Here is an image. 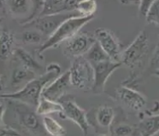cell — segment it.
<instances>
[{"label": "cell", "instance_id": "18", "mask_svg": "<svg viewBox=\"0 0 159 136\" xmlns=\"http://www.w3.org/2000/svg\"><path fill=\"white\" fill-rule=\"evenodd\" d=\"M136 125L140 136H155L159 133V114L145 117Z\"/></svg>", "mask_w": 159, "mask_h": 136}, {"label": "cell", "instance_id": "29", "mask_svg": "<svg viewBox=\"0 0 159 136\" xmlns=\"http://www.w3.org/2000/svg\"><path fill=\"white\" fill-rule=\"evenodd\" d=\"M5 112H6V105H4V103H3V102H0V125L4 124Z\"/></svg>", "mask_w": 159, "mask_h": 136}, {"label": "cell", "instance_id": "12", "mask_svg": "<svg viewBox=\"0 0 159 136\" xmlns=\"http://www.w3.org/2000/svg\"><path fill=\"white\" fill-rule=\"evenodd\" d=\"M70 85V76L68 70L47 85L42 92L41 96L52 101L58 102L65 95L66 91Z\"/></svg>", "mask_w": 159, "mask_h": 136}, {"label": "cell", "instance_id": "16", "mask_svg": "<svg viewBox=\"0 0 159 136\" xmlns=\"http://www.w3.org/2000/svg\"><path fill=\"white\" fill-rule=\"evenodd\" d=\"M36 78L37 77L34 71L18 64L11 73V87L15 89L14 92L19 91L28 84L29 82Z\"/></svg>", "mask_w": 159, "mask_h": 136}, {"label": "cell", "instance_id": "7", "mask_svg": "<svg viewBox=\"0 0 159 136\" xmlns=\"http://www.w3.org/2000/svg\"><path fill=\"white\" fill-rule=\"evenodd\" d=\"M58 103L62 108L60 117L63 119H69L75 123L80 129L83 136L87 135L89 129V121L87 117V113L85 110L80 107L74 98L64 95Z\"/></svg>", "mask_w": 159, "mask_h": 136}, {"label": "cell", "instance_id": "20", "mask_svg": "<svg viewBox=\"0 0 159 136\" xmlns=\"http://www.w3.org/2000/svg\"><path fill=\"white\" fill-rule=\"evenodd\" d=\"M62 108L58 102L52 101L50 100L40 97L39 104L36 107V112L40 117L49 116L52 113H61Z\"/></svg>", "mask_w": 159, "mask_h": 136}, {"label": "cell", "instance_id": "5", "mask_svg": "<svg viewBox=\"0 0 159 136\" xmlns=\"http://www.w3.org/2000/svg\"><path fill=\"white\" fill-rule=\"evenodd\" d=\"M70 84L74 88L81 90H92L93 85V67L84 57L73 60L69 68Z\"/></svg>", "mask_w": 159, "mask_h": 136}, {"label": "cell", "instance_id": "10", "mask_svg": "<svg viewBox=\"0 0 159 136\" xmlns=\"http://www.w3.org/2000/svg\"><path fill=\"white\" fill-rule=\"evenodd\" d=\"M121 66V63L114 62L111 60L93 64L94 74L93 85L92 88L93 93L95 95L103 94L105 90V85L108 79Z\"/></svg>", "mask_w": 159, "mask_h": 136}, {"label": "cell", "instance_id": "27", "mask_svg": "<svg viewBox=\"0 0 159 136\" xmlns=\"http://www.w3.org/2000/svg\"><path fill=\"white\" fill-rule=\"evenodd\" d=\"M150 68L154 70V71L159 70V37L158 42L156 45L155 49L153 51V54L150 61Z\"/></svg>", "mask_w": 159, "mask_h": 136}, {"label": "cell", "instance_id": "31", "mask_svg": "<svg viewBox=\"0 0 159 136\" xmlns=\"http://www.w3.org/2000/svg\"><path fill=\"white\" fill-rule=\"evenodd\" d=\"M153 74L155 75L156 77H157V78H159V70H157V71H153Z\"/></svg>", "mask_w": 159, "mask_h": 136}, {"label": "cell", "instance_id": "14", "mask_svg": "<svg viewBox=\"0 0 159 136\" xmlns=\"http://www.w3.org/2000/svg\"><path fill=\"white\" fill-rule=\"evenodd\" d=\"M12 57L15 62L28 69H30L34 71L35 73L39 72V75H41L45 71V69L43 68L41 65L39 64V62L30 53H28V51L25 50L22 48H15Z\"/></svg>", "mask_w": 159, "mask_h": 136}, {"label": "cell", "instance_id": "3", "mask_svg": "<svg viewBox=\"0 0 159 136\" xmlns=\"http://www.w3.org/2000/svg\"><path fill=\"white\" fill-rule=\"evenodd\" d=\"M7 100L8 108L11 109L18 128L31 136H49L42 123V117L37 114L36 109L22 102Z\"/></svg>", "mask_w": 159, "mask_h": 136}, {"label": "cell", "instance_id": "8", "mask_svg": "<svg viewBox=\"0 0 159 136\" xmlns=\"http://www.w3.org/2000/svg\"><path fill=\"white\" fill-rule=\"evenodd\" d=\"M96 42L93 34L89 32L80 31L74 37L66 41L62 52L66 58L73 61L76 58L83 57Z\"/></svg>", "mask_w": 159, "mask_h": 136}, {"label": "cell", "instance_id": "4", "mask_svg": "<svg viewBox=\"0 0 159 136\" xmlns=\"http://www.w3.org/2000/svg\"><path fill=\"white\" fill-rule=\"evenodd\" d=\"M94 15L93 16H78L70 18L65 20L57 30L53 32L51 37H49L41 44L36 51L38 54H40L47 50L49 49L57 47V45L62 44V42H66L74 37L76 33H78L81 28L87 25L91 20H93Z\"/></svg>", "mask_w": 159, "mask_h": 136}, {"label": "cell", "instance_id": "25", "mask_svg": "<svg viewBox=\"0 0 159 136\" xmlns=\"http://www.w3.org/2000/svg\"><path fill=\"white\" fill-rule=\"evenodd\" d=\"M145 20L149 24L159 26V0L152 1L148 13L145 16Z\"/></svg>", "mask_w": 159, "mask_h": 136}, {"label": "cell", "instance_id": "26", "mask_svg": "<svg viewBox=\"0 0 159 136\" xmlns=\"http://www.w3.org/2000/svg\"><path fill=\"white\" fill-rule=\"evenodd\" d=\"M0 136H20V132L9 124L0 125Z\"/></svg>", "mask_w": 159, "mask_h": 136}, {"label": "cell", "instance_id": "11", "mask_svg": "<svg viewBox=\"0 0 159 136\" xmlns=\"http://www.w3.org/2000/svg\"><path fill=\"white\" fill-rule=\"evenodd\" d=\"M115 98L126 108L140 112L146 105V98L134 88L122 85L116 89Z\"/></svg>", "mask_w": 159, "mask_h": 136}, {"label": "cell", "instance_id": "21", "mask_svg": "<svg viewBox=\"0 0 159 136\" xmlns=\"http://www.w3.org/2000/svg\"><path fill=\"white\" fill-rule=\"evenodd\" d=\"M42 123L49 136H65L66 129L52 117H42Z\"/></svg>", "mask_w": 159, "mask_h": 136}, {"label": "cell", "instance_id": "17", "mask_svg": "<svg viewBox=\"0 0 159 136\" xmlns=\"http://www.w3.org/2000/svg\"><path fill=\"white\" fill-rule=\"evenodd\" d=\"M15 37L9 30H3L0 33V68L11 56L15 49Z\"/></svg>", "mask_w": 159, "mask_h": 136}, {"label": "cell", "instance_id": "13", "mask_svg": "<svg viewBox=\"0 0 159 136\" xmlns=\"http://www.w3.org/2000/svg\"><path fill=\"white\" fill-rule=\"evenodd\" d=\"M76 3H77V1H75V0H46V1H43L41 13L39 17L69 13V12L75 11Z\"/></svg>", "mask_w": 159, "mask_h": 136}, {"label": "cell", "instance_id": "1", "mask_svg": "<svg viewBox=\"0 0 159 136\" xmlns=\"http://www.w3.org/2000/svg\"><path fill=\"white\" fill-rule=\"evenodd\" d=\"M60 75L61 66L57 63H51L46 66L43 74L29 82L21 90L0 95V99L17 100L36 109L44 88Z\"/></svg>", "mask_w": 159, "mask_h": 136}, {"label": "cell", "instance_id": "15", "mask_svg": "<svg viewBox=\"0 0 159 136\" xmlns=\"http://www.w3.org/2000/svg\"><path fill=\"white\" fill-rule=\"evenodd\" d=\"M116 117L115 109L108 105H101L93 111V126L96 129L111 128Z\"/></svg>", "mask_w": 159, "mask_h": 136}, {"label": "cell", "instance_id": "2", "mask_svg": "<svg viewBox=\"0 0 159 136\" xmlns=\"http://www.w3.org/2000/svg\"><path fill=\"white\" fill-rule=\"evenodd\" d=\"M149 35L145 30L140 31L137 37L129 44L126 49L122 51L121 56V65H124L130 69V76L124 86L134 85L139 79V76L141 73L148 57Z\"/></svg>", "mask_w": 159, "mask_h": 136}, {"label": "cell", "instance_id": "19", "mask_svg": "<svg viewBox=\"0 0 159 136\" xmlns=\"http://www.w3.org/2000/svg\"><path fill=\"white\" fill-rule=\"evenodd\" d=\"M110 136H140L137 125H133L124 120H116L109 129Z\"/></svg>", "mask_w": 159, "mask_h": 136}, {"label": "cell", "instance_id": "23", "mask_svg": "<svg viewBox=\"0 0 159 136\" xmlns=\"http://www.w3.org/2000/svg\"><path fill=\"white\" fill-rule=\"evenodd\" d=\"M97 3L95 1H77L75 11L81 16H93L97 10Z\"/></svg>", "mask_w": 159, "mask_h": 136}, {"label": "cell", "instance_id": "30", "mask_svg": "<svg viewBox=\"0 0 159 136\" xmlns=\"http://www.w3.org/2000/svg\"><path fill=\"white\" fill-rule=\"evenodd\" d=\"M3 81H2V78H1V77H0V92L3 90Z\"/></svg>", "mask_w": 159, "mask_h": 136}, {"label": "cell", "instance_id": "22", "mask_svg": "<svg viewBox=\"0 0 159 136\" xmlns=\"http://www.w3.org/2000/svg\"><path fill=\"white\" fill-rule=\"evenodd\" d=\"M83 57L87 59L92 65L110 60L107 54H105V52L103 50V49L100 47V45L98 44L97 42L91 47L90 49L87 51V53Z\"/></svg>", "mask_w": 159, "mask_h": 136}, {"label": "cell", "instance_id": "6", "mask_svg": "<svg viewBox=\"0 0 159 136\" xmlns=\"http://www.w3.org/2000/svg\"><path fill=\"white\" fill-rule=\"evenodd\" d=\"M78 16H81V15L76 11L59 14V15H46V16L39 17L37 19L32 20L31 22L23 25V27L24 28H32L34 30L38 31L39 32H40L45 37L46 40L65 20Z\"/></svg>", "mask_w": 159, "mask_h": 136}, {"label": "cell", "instance_id": "9", "mask_svg": "<svg viewBox=\"0 0 159 136\" xmlns=\"http://www.w3.org/2000/svg\"><path fill=\"white\" fill-rule=\"evenodd\" d=\"M93 35L109 59L114 62L121 63V46L114 32L105 28H98L94 31Z\"/></svg>", "mask_w": 159, "mask_h": 136}, {"label": "cell", "instance_id": "33", "mask_svg": "<svg viewBox=\"0 0 159 136\" xmlns=\"http://www.w3.org/2000/svg\"><path fill=\"white\" fill-rule=\"evenodd\" d=\"M1 4H2V2H0V7H2L1 6ZM0 21H1V20H0Z\"/></svg>", "mask_w": 159, "mask_h": 136}, {"label": "cell", "instance_id": "24", "mask_svg": "<svg viewBox=\"0 0 159 136\" xmlns=\"http://www.w3.org/2000/svg\"><path fill=\"white\" fill-rule=\"evenodd\" d=\"M21 41L24 44H43L45 41V37L38 31L27 30L21 33Z\"/></svg>", "mask_w": 159, "mask_h": 136}, {"label": "cell", "instance_id": "32", "mask_svg": "<svg viewBox=\"0 0 159 136\" xmlns=\"http://www.w3.org/2000/svg\"><path fill=\"white\" fill-rule=\"evenodd\" d=\"M96 136H110V135H108V134H97Z\"/></svg>", "mask_w": 159, "mask_h": 136}, {"label": "cell", "instance_id": "28", "mask_svg": "<svg viewBox=\"0 0 159 136\" xmlns=\"http://www.w3.org/2000/svg\"><path fill=\"white\" fill-rule=\"evenodd\" d=\"M152 3V1H139V13L145 19L146 15L148 13Z\"/></svg>", "mask_w": 159, "mask_h": 136}]
</instances>
